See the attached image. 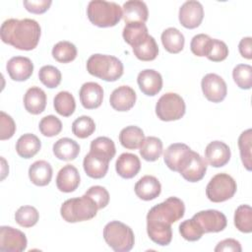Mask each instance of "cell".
<instances>
[{"label":"cell","mask_w":252,"mask_h":252,"mask_svg":"<svg viewBox=\"0 0 252 252\" xmlns=\"http://www.w3.org/2000/svg\"><path fill=\"white\" fill-rule=\"evenodd\" d=\"M185 206L177 197H169L154 206L147 215V232L149 237L160 246L171 242V223L183 218Z\"/></svg>","instance_id":"6da1fadb"},{"label":"cell","mask_w":252,"mask_h":252,"mask_svg":"<svg viewBox=\"0 0 252 252\" xmlns=\"http://www.w3.org/2000/svg\"><path fill=\"white\" fill-rule=\"evenodd\" d=\"M40 34V26L32 19H8L3 22L0 29L2 41L20 50L34 49L38 44Z\"/></svg>","instance_id":"7a4b0ae2"},{"label":"cell","mask_w":252,"mask_h":252,"mask_svg":"<svg viewBox=\"0 0 252 252\" xmlns=\"http://www.w3.org/2000/svg\"><path fill=\"white\" fill-rule=\"evenodd\" d=\"M90 22L99 28L114 27L122 18V8L115 2L93 0L87 8Z\"/></svg>","instance_id":"3957f363"},{"label":"cell","mask_w":252,"mask_h":252,"mask_svg":"<svg viewBox=\"0 0 252 252\" xmlns=\"http://www.w3.org/2000/svg\"><path fill=\"white\" fill-rule=\"evenodd\" d=\"M88 72L106 82H114L123 75V64L115 56L93 54L87 61Z\"/></svg>","instance_id":"277c9868"},{"label":"cell","mask_w":252,"mask_h":252,"mask_svg":"<svg viewBox=\"0 0 252 252\" xmlns=\"http://www.w3.org/2000/svg\"><path fill=\"white\" fill-rule=\"evenodd\" d=\"M97 210L93 199L84 194L82 197L66 200L61 206L60 214L67 222H78L94 218Z\"/></svg>","instance_id":"5b68a950"},{"label":"cell","mask_w":252,"mask_h":252,"mask_svg":"<svg viewBox=\"0 0 252 252\" xmlns=\"http://www.w3.org/2000/svg\"><path fill=\"white\" fill-rule=\"evenodd\" d=\"M103 238L107 245L115 252H128L135 243L132 228L118 220L106 223L103 228Z\"/></svg>","instance_id":"8992f818"},{"label":"cell","mask_w":252,"mask_h":252,"mask_svg":"<svg viewBox=\"0 0 252 252\" xmlns=\"http://www.w3.org/2000/svg\"><path fill=\"white\" fill-rule=\"evenodd\" d=\"M237 189L235 180L226 173H218L206 187L208 199L214 203L224 202L233 197Z\"/></svg>","instance_id":"52a82bcc"},{"label":"cell","mask_w":252,"mask_h":252,"mask_svg":"<svg viewBox=\"0 0 252 252\" xmlns=\"http://www.w3.org/2000/svg\"><path fill=\"white\" fill-rule=\"evenodd\" d=\"M184 99L175 93L162 94L156 104V114L162 121H174L185 114Z\"/></svg>","instance_id":"ba28073f"},{"label":"cell","mask_w":252,"mask_h":252,"mask_svg":"<svg viewBox=\"0 0 252 252\" xmlns=\"http://www.w3.org/2000/svg\"><path fill=\"white\" fill-rule=\"evenodd\" d=\"M193 151L186 144L174 143L165 150L163 160L169 169L180 172L190 160Z\"/></svg>","instance_id":"9c48e42d"},{"label":"cell","mask_w":252,"mask_h":252,"mask_svg":"<svg viewBox=\"0 0 252 252\" xmlns=\"http://www.w3.org/2000/svg\"><path fill=\"white\" fill-rule=\"evenodd\" d=\"M204 233L220 232L226 227L227 220L224 214L217 210H206L195 214L192 218Z\"/></svg>","instance_id":"30bf717a"},{"label":"cell","mask_w":252,"mask_h":252,"mask_svg":"<svg viewBox=\"0 0 252 252\" xmlns=\"http://www.w3.org/2000/svg\"><path fill=\"white\" fill-rule=\"evenodd\" d=\"M28 240L26 234L12 226L0 227V251L22 252L26 250Z\"/></svg>","instance_id":"8fae6325"},{"label":"cell","mask_w":252,"mask_h":252,"mask_svg":"<svg viewBox=\"0 0 252 252\" xmlns=\"http://www.w3.org/2000/svg\"><path fill=\"white\" fill-rule=\"evenodd\" d=\"M201 87L205 97L215 103L222 101L227 94V87L224 80L215 73L205 75L202 79Z\"/></svg>","instance_id":"7c38bea8"},{"label":"cell","mask_w":252,"mask_h":252,"mask_svg":"<svg viewBox=\"0 0 252 252\" xmlns=\"http://www.w3.org/2000/svg\"><path fill=\"white\" fill-rule=\"evenodd\" d=\"M179 22L186 29H195L200 26L204 18V8L199 1L189 0L179 8Z\"/></svg>","instance_id":"4fadbf2b"},{"label":"cell","mask_w":252,"mask_h":252,"mask_svg":"<svg viewBox=\"0 0 252 252\" xmlns=\"http://www.w3.org/2000/svg\"><path fill=\"white\" fill-rule=\"evenodd\" d=\"M230 149L221 141H213L205 149V158L212 166L221 167L230 159Z\"/></svg>","instance_id":"5bb4252c"},{"label":"cell","mask_w":252,"mask_h":252,"mask_svg":"<svg viewBox=\"0 0 252 252\" xmlns=\"http://www.w3.org/2000/svg\"><path fill=\"white\" fill-rule=\"evenodd\" d=\"M6 69L12 80L23 82L28 80L32 75L33 64L28 57L15 56L9 59Z\"/></svg>","instance_id":"9a60e30c"},{"label":"cell","mask_w":252,"mask_h":252,"mask_svg":"<svg viewBox=\"0 0 252 252\" xmlns=\"http://www.w3.org/2000/svg\"><path fill=\"white\" fill-rule=\"evenodd\" d=\"M137 82L142 93L149 96L158 94L162 89L161 75L153 69H145L138 75Z\"/></svg>","instance_id":"2e32d148"},{"label":"cell","mask_w":252,"mask_h":252,"mask_svg":"<svg viewBox=\"0 0 252 252\" xmlns=\"http://www.w3.org/2000/svg\"><path fill=\"white\" fill-rule=\"evenodd\" d=\"M80 100L86 109H94L100 106L103 99L102 87L94 82L83 84L79 92Z\"/></svg>","instance_id":"e0dca14e"},{"label":"cell","mask_w":252,"mask_h":252,"mask_svg":"<svg viewBox=\"0 0 252 252\" xmlns=\"http://www.w3.org/2000/svg\"><path fill=\"white\" fill-rule=\"evenodd\" d=\"M136 93L129 86H120L115 89L109 97L110 105L117 111H128L136 102Z\"/></svg>","instance_id":"ac0fdd59"},{"label":"cell","mask_w":252,"mask_h":252,"mask_svg":"<svg viewBox=\"0 0 252 252\" xmlns=\"http://www.w3.org/2000/svg\"><path fill=\"white\" fill-rule=\"evenodd\" d=\"M207 167L208 164L206 159L200 154L193 151L190 160L179 173L189 182H198L205 176Z\"/></svg>","instance_id":"d6986e66"},{"label":"cell","mask_w":252,"mask_h":252,"mask_svg":"<svg viewBox=\"0 0 252 252\" xmlns=\"http://www.w3.org/2000/svg\"><path fill=\"white\" fill-rule=\"evenodd\" d=\"M109 161L110 160L106 158L90 152L84 158L83 167L88 176L94 179H99L105 176L108 170Z\"/></svg>","instance_id":"ffe728a7"},{"label":"cell","mask_w":252,"mask_h":252,"mask_svg":"<svg viewBox=\"0 0 252 252\" xmlns=\"http://www.w3.org/2000/svg\"><path fill=\"white\" fill-rule=\"evenodd\" d=\"M80 185V173L72 164L64 165L58 172L56 177L57 188L64 193L75 191Z\"/></svg>","instance_id":"44dd1931"},{"label":"cell","mask_w":252,"mask_h":252,"mask_svg":"<svg viewBox=\"0 0 252 252\" xmlns=\"http://www.w3.org/2000/svg\"><path fill=\"white\" fill-rule=\"evenodd\" d=\"M137 197L144 201L156 199L161 191V185L158 178L153 175H145L141 177L134 187Z\"/></svg>","instance_id":"7402d4cb"},{"label":"cell","mask_w":252,"mask_h":252,"mask_svg":"<svg viewBox=\"0 0 252 252\" xmlns=\"http://www.w3.org/2000/svg\"><path fill=\"white\" fill-rule=\"evenodd\" d=\"M149 11L146 3L140 0H130L123 4L122 18L128 23H144L148 20Z\"/></svg>","instance_id":"603a6c76"},{"label":"cell","mask_w":252,"mask_h":252,"mask_svg":"<svg viewBox=\"0 0 252 252\" xmlns=\"http://www.w3.org/2000/svg\"><path fill=\"white\" fill-rule=\"evenodd\" d=\"M141 168L139 158L130 153H123L119 156L115 163V169L119 176L125 179L133 178L138 174Z\"/></svg>","instance_id":"cb8c5ba5"},{"label":"cell","mask_w":252,"mask_h":252,"mask_svg":"<svg viewBox=\"0 0 252 252\" xmlns=\"http://www.w3.org/2000/svg\"><path fill=\"white\" fill-rule=\"evenodd\" d=\"M24 105L26 110L32 114H39L46 106V94L38 87L30 88L24 95Z\"/></svg>","instance_id":"d4e9b609"},{"label":"cell","mask_w":252,"mask_h":252,"mask_svg":"<svg viewBox=\"0 0 252 252\" xmlns=\"http://www.w3.org/2000/svg\"><path fill=\"white\" fill-rule=\"evenodd\" d=\"M30 180L36 186H46L52 178V167L46 160H36L29 168Z\"/></svg>","instance_id":"484cf974"},{"label":"cell","mask_w":252,"mask_h":252,"mask_svg":"<svg viewBox=\"0 0 252 252\" xmlns=\"http://www.w3.org/2000/svg\"><path fill=\"white\" fill-rule=\"evenodd\" d=\"M41 148V142L33 134L27 133L22 135L16 143L17 154L23 158H31L34 157Z\"/></svg>","instance_id":"4316f807"},{"label":"cell","mask_w":252,"mask_h":252,"mask_svg":"<svg viewBox=\"0 0 252 252\" xmlns=\"http://www.w3.org/2000/svg\"><path fill=\"white\" fill-rule=\"evenodd\" d=\"M54 156L61 160H73L80 153L79 144L70 138H61L53 145Z\"/></svg>","instance_id":"83f0119b"},{"label":"cell","mask_w":252,"mask_h":252,"mask_svg":"<svg viewBox=\"0 0 252 252\" xmlns=\"http://www.w3.org/2000/svg\"><path fill=\"white\" fill-rule=\"evenodd\" d=\"M124 40L133 47L141 44L148 36V28L144 23H128L122 32Z\"/></svg>","instance_id":"f1b7e54d"},{"label":"cell","mask_w":252,"mask_h":252,"mask_svg":"<svg viewBox=\"0 0 252 252\" xmlns=\"http://www.w3.org/2000/svg\"><path fill=\"white\" fill-rule=\"evenodd\" d=\"M161 42L166 51L169 53L180 52L185 43L183 33L176 28H167L161 33Z\"/></svg>","instance_id":"f546056e"},{"label":"cell","mask_w":252,"mask_h":252,"mask_svg":"<svg viewBox=\"0 0 252 252\" xmlns=\"http://www.w3.org/2000/svg\"><path fill=\"white\" fill-rule=\"evenodd\" d=\"M145 140L143 130L138 126H127L120 131L119 141L120 144L128 150H136L141 147Z\"/></svg>","instance_id":"4dcf8cb0"},{"label":"cell","mask_w":252,"mask_h":252,"mask_svg":"<svg viewBox=\"0 0 252 252\" xmlns=\"http://www.w3.org/2000/svg\"><path fill=\"white\" fill-rule=\"evenodd\" d=\"M162 153V142L159 138L149 136L145 138L140 147V155L147 161L158 159Z\"/></svg>","instance_id":"1f68e13d"},{"label":"cell","mask_w":252,"mask_h":252,"mask_svg":"<svg viewBox=\"0 0 252 252\" xmlns=\"http://www.w3.org/2000/svg\"><path fill=\"white\" fill-rule=\"evenodd\" d=\"M53 105L58 114L64 117H69L75 111L76 101L71 93L62 91L55 95L53 99Z\"/></svg>","instance_id":"d6a6232c"},{"label":"cell","mask_w":252,"mask_h":252,"mask_svg":"<svg viewBox=\"0 0 252 252\" xmlns=\"http://www.w3.org/2000/svg\"><path fill=\"white\" fill-rule=\"evenodd\" d=\"M135 56L142 61H152L157 58L158 54V46L156 39L149 34V36L139 45L132 48Z\"/></svg>","instance_id":"836d02e7"},{"label":"cell","mask_w":252,"mask_h":252,"mask_svg":"<svg viewBox=\"0 0 252 252\" xmlns=\"http://www.w3.org/2000/svg\"><path fill=\"white\" fill-rule=\"evenodd\" d=\"M52 56L60 63H69L77 57V48L72 42L62 40L53 46Z\"/></svg>","instance_id":"e575fe53"},{"label":"cell","mask_w":252,"mask_h":252,"mask_svg":"<svg viewBox=\"0 0 252 252\" xmlns=\"http://www.w3.org/2000/svg\"><path fill=\"white\" fill-rule=\"evenodd\" d=\"M251 142H252V130L247 129L240 134L238 138V147H239L241 161L244 167L249 171L251 170V167H252Z\"/></svg>","instance_id":"d590c367"},{"label":"cell","mask_w":252,"mask_h":252,"mask_svg":"<svg viewBox=\"0 0 252 252\" xmlns=\"http://www.w3.org/2000/svg\"><path fill=\"white\" fill-rule=\"evenodd\" d=\"M234 225L244 233L252 231V209L249 205H240L234 213Z\"/></svg>","instance_id":"8d00e7d4"},{"label":"cell","mask_w":252,"mask_h":252,"mask_svg":"<svg viewBox=\"0 0 252 252\" xmlns=\"http://www.w3.org/2000/svg\"><path fill=\"white\" fill-rule=\"evenodd\" d=\"M90 152L111 160L112 158L115 156L116 150L114 142L111 139L107 137H97L96 139L92 141Z\"/></svg>","instance_id":"74e56055"},{"label":"cell","mask_w":252,"mask_h":252,"mask_svg":"<svg viewBox=\"0 0 252 252\" xmlns=\"http://www.w3.org/2000/svg\"><path fill=\"white\" fill-rule=\"evenodd\" d=\"M39 219L37 210L32 206H22L15 213L16 222L23 227L33 226Z\"/></svg>","instance_id":"f35d334b"},{"label":"cell","mask_w":252,"mask_h":252,"mask_svg":"<svg viewBox=\"0 0 252 252\" xmlns=\"http://www.w3.org/2000/svg\"><path fill=\"white\" fill-rule=\"evenodd\" d=\"M95 130V123L90 116L83 115L78 117L72 123V132L73 134L80 138L85 139L91 136Z\"/></svg>","instance_id":"ab89813d"},{"label":"cell","mask_w":252,"mask_h":252,"mask_svg":"<svg viewBox=\"0 0 252 252\" xmlns=\"http://www.w3.org/2000/svg\"><path fill=\"white\" fill-rule=\"evenodd\" d=\"M232 78L242 90H249L252 87V67L248 64H238L233 68Z\"/></svg>","instance_id":"60d3db41"},{"label":"cell","mask_w":252,"mask_h":252,"mask_svg":"<svg viewBox=\"0 0 252 252\" xmlns=\"http://www.w3.org/2000/svg\"><path fill=\"white\" fill-rule=\"evenodd\" d=\"M38 78L45 87L54 89L61 82V72L52 65H45L39 69Z\"/></svg>","instance_id":"b9f144b4"},{"label":"cell","mask_w":252,"mask_h":252,"mask_svg":"<svg viewBox=\"0 0 252 252\" xmlns=\"http://www.w3.org/2000/svg\"><path fill=\"white\" fill-rule=\"evenodd\" d=\"M212 40L213 38L205 33H199L194 35L190 42V49L192 53L199 57H207L212 45Z\"/></svg>","instance_id":"7bdbcfd3"},{"label":"cell","mask_w":252,"mask_h":252,"mask_svg":"<svg viewBox=\"0 0 252 252\" xmlns=\"http://www.w3.org/2000/svg\"><path fill=\"white\" fill-rule=\"evenodd\" d=\"M40 133L45 137H54L62 130V123L59 118L54 115H47L41 118L38 124Z\"/></svg>","instance_id":"ee69618b"},{"label":"cell","mask_w":252,"mask_h":252,"mask_svg":"<svg viewBox=\"0 0 252 252\" xmlns=\"http://www.w3.org/2000/svg\"><path fill=\"white\" fill-rule=\"evenodd\" d=\"M179 232L181 236L188 241H197L204 234L198 223L193 220H186L179 225Z\"/></svg>","instance_id":"f6af8a7d"},{"label":"cell","mask_w":252,"mask_h":252,"mask_svg":"<svg viewBox=\"0 0 252 252\" xmlns=\"http://www.w3.org/2000/svg\"><path fill=\"white\" fill-rule=\"evenodd\" d=\"M85 194L93 199V201L96 204L98 210L105 208L109 203V193L102 186H92Z\"/></svg>","instance_id":"bcb514c9"},{"label":"cell","mask_w":252,"mask_h":252,"mask_svg":"<svg viewBox=\"0 0 252 252\" xmlns=\"http://www.w3.org/2000/svg\"><path fill=\"white\" fill-rule=\"evenodd\" d=\"M228 55V47L227 45L220 40L213 38L212 45L209 51V54L207 55V58L213 62H220L224 60Z\"/></svg>","instance_id":"7dc6e473"},{"label":"cell","mask_w":252,"mask_h":252,"mask_svg":"<svg viewBox=\"0 0 252 252\" xmlns=\"http://www.w3.org/2000/svg\"><path fill=\"white\" fill-rule=\"evenodd\" d=\"M0 140L4 141L12 138L16 131V124L13 118L4 111L0 112Z\"/></svg>","instance_id":"c3c4849f"},{"label":"cell","mask_w":252,"mask_h":252,"mask_svg":"<svg viewBox=\"0 0 252 252\" xmlns=\"http://www.w3.org/2000/svg\"><path fill=\"white\" fill-rule=\"evenodd\" d=\"M52 4V1L50 0H37V1H24V6L25 8L33 14H42L46 12L50 5Z\"/></svg>","instance_id":"681fc988"},{"label":"cell","mask_w":252,"mask_h":252,"mask_svg":"<svg viewBox=\"0 0 252 252\" xmlns=\"http://www.w3.org/2000/svg\"><path fill=\"white\" fill-rule=\"evenodd\" d=\"M242 248L240 242L233 238H226L221 240L217 244L215 247L216 252H222V251H231V252H241Z\"/></svg>","instance_id":"f907efd6"},{"label":"cell","mask_w":252,"mask_h":252,"mask_svg":"<svg viewBox=\"0 0 252 252\" xmlns=\"http://www.w3.org/2000/svg\"><path fill=\"white\" fill-rule=\"evenodd\" d=\"M252 38L250 36L243 37L239 44H238V49L242 57L246 59H251L252 58V44H251Z\"/></svg>","instance_id":"816d5d0a"}]
</instances>
